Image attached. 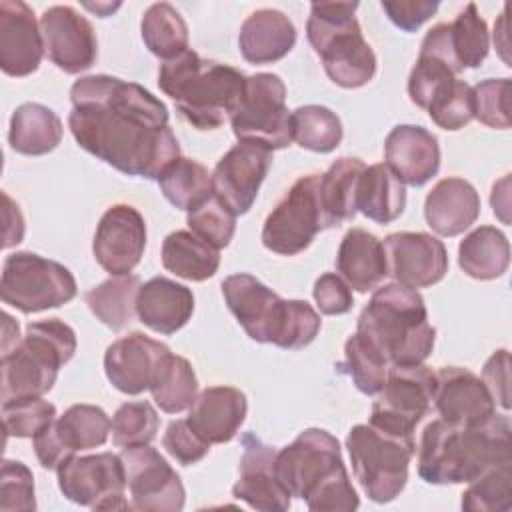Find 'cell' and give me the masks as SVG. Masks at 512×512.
Here are the masks:
<instances>
[{
  "label": "cell",
  "instance_id": "34",
  "mask_svg": "<svg viewBox=\"0 0 512 512\" xmlns=\"http://www.w3.org/2000/svg\"><path fill=\"white\" fill-rule=\"evenodd\" d=\"M160 258L168 272L190 282L212 278L220 266V250L190 230L170 232L162 242Z\"/></svg>",
  "mask_w": 512,
  "mask_h": 512
},
{
  "label": "cell",
  "instance_id": "33",
  "mask_svg": "<svg viewBox=\"0 0 512 512\" xmlns=\"http://www.w3.org/2000/svg\"><path fill=\"white\" fill-rule=\"evenodd\" d=\"M64 134L58 114L38 102L20 104L10 118L8 144L24 156H44L52 152Z\"/></svg>",
  "mask_w": 512,
  "mask_h": 512
},
{
  "label": "cell",
  "instance_id": "41",
  "mask_svg": "<svg viewBox=\"0 0 512 512\" xmlns=\"http://www.w3.org/2000/svg\"><path fill=\"white\" fill-rule=\"evenodd\" d=\"M342 122L338 114L320 104L298 106L292 112V140L318 154H328L342 142Z\"/></svg>",
  "mask_w": 512,
  "mask_h": 512
},
{
  "label": "cell",
  "instance_id": "40",
  "mask_svg": "<svg viewBox=\"0 0 512 512\" xmlns=\"http://www.w3.org/2000/svg\"><path fill=\"white\" fill-rule=\"evenodd\" d=\"M140 34L144 46L164 62L188 50V26L168 2L148 6L140 22Z\"/></svg>",
  "mask_w": 512,
  "mask_h": 512
},
{
  "label": "cell",
  "instance_id": "18",
  "mask_svg": "<svg viewBox=\"0 0 512 512\" xmlns=\"http://www.w3.org/2000/svg\"><path fill=\"white\" fill-rule=\"evenodd\" d=\"M146 250V220L130 204H112L98 220L92 254L110 276L130 274Z\"/></svg>",
  "mask_w": 512,
  "mask_h": 512
},
{
  "label": "cell",
  "instance_id": "31",
  "mask_svg": "<svg viewBox=\"0 0 512 512\" xmlns=\"http://www.w3.org/2000/svg\"><path fill=\"white\" fill-rule=\"evenodd\" d=\"M338 276L356 292L366 294L388 276V262L382 240L364 228H350L336 252Z\"/></svg>",
  "mask_w": 512,
  "mask_h": 512
},
{
  "label": "cell",
  "instance_id": "45",
  "mask_svg": "<svg viewBox=\"0 0 512 512\" xmlns=\"http://www.w3.org/2000/svg\"><path fill=\"white\" fill-rule=\"evenodd\" d=\"M54 418L56 406L44 398L2 402V426L6 438H34Z\"/></svg>",
  "mask_w": 512,
  "mask_h": 512
},
{
  "label": "cell",
  "instance_id": "23",
  "mask_svg": "<svg viewBox=\"0 0 512 512\" xmlns=\"http://www.w3.org/2000/svg\"><path fill=\"white\" fill-rule=\"evenodd\" d=\"M44 40L34 10L22 0L0 2V68L6 76L24 78L38 70Z\"/></svg>",
  "mask_w": 512,
  "mask_h": 512
},
{
  "label": "cell",
  "instance_id": "44",
  "mask_svg": "<svg viewBox=\"0 0 512 512\" xmlns=\"http://www.w3.org/2000/svg\"><path fill=\"white\" fill-rule=\"evenodd\" d=\"M160 426L158 412L150 402H126L112 416V442L118 448L150 444Z\"/></svg>",
  "mask_w": 512,
  "mask_h": 512
},
{
  "label": "cell",
  "instance_id": "51",
  "mask_svg": "<svg viewBox=\"0 0 512 512\" xmlns=\"http://www.w3.org/2000/svg\"><path fill=\"white\" fill-rule=\"evenodd\" d=\"M162 446L166 452L182 466H192L200 462L212 444H208L190 424L186 418L172 420L164 432Z\"/></svg>",
  "mask_w": 512,
  "mask_h": 512
},
{
  "label": "cell",
  "instance_id": "17",
  "mask_svg": "<svg viewBox=\"0 0 512 512\" xmlns=\"http://www.w3.org/2000/svg\"><path fill=\"white\" fill-rule=\"evenodd\" d=\"M40 32L46 56L62 72L80 74L96 62V32L76 8L64 4L46 8L40 16Z\"/></svg>",
  "mask_w": 512,
  "mask_h": 512
},
{
  "label": "cell",
  "instance_id": "8",
  "mask_svg": "<svg viewBox=\"0 0 512 512\" xmlns=\"http://www.w3.org/2000/svg\"><path fill=\"white\" fill-rule=\"evenodd\" d=\"M76 346V332L60 318L30 322L16 348L2 354V402L48 394Z\"/></svg>",
  "mask_w": 512,
  "mask_h": 512
},
{
  "label": "cell",
  "instance_id": "35",
  "mask_svg": "<svg viewBox=\"0 0 512 512\" xmlns=\"http://www.w3.org/2000/svg\"><path fill=\"white\" fill-rule=\"evenodd\" d=\"M356 206L368 220L390 224L406 208V188L384 162L366 166L358 182Z\"/></svg>",
  "mask_w": 512,
  "mask_h": 512
},
{
  "label": "cell",
  "instance_id": "48",
  "mask_svg": "<svg viewBox=\"0 0 512 512\" xmlns=\"http://www.w3.org/2000/svg\"><path fill=\"white\" fill-rule=\"evenodd\" d=\"M426 112L442 130L456 132L464 128L474 118L472 86L456 78L428 104Z\"/></svg>",
  "mask_w": 512,
  "mask_h": 512
},
{
  "label": "cell",
  "instance_id": "6",
  "mask_svg": "<svg viewBox=\"0 0 512 512\" xmlns=\"http://www.w3.org/2000/svg\"><path fill=\"white\" fill-rule=\"evenodd\" d=\"M246 76L194 50L166 60L158 68V86L172 98L180 116L198 130H216L234 112Z\"/></svg>",
  "mask_w": 512,
  "mask_h": 512
},
{
  "label": "cell",
  "instance_id": "16",
  "mask_svg": "<svg viewBox=\"0 0 512 512\" xmlns=\"http://www.w3.org/2000/svg\"><path fill=\"white\" fill-rule=\"evenodd\" d=\"M112 432V420L94 404H72L32 438L42 468L56 470L64 460L82 450L102 446Z\"/></svg>",
  "mask_w": 512,
  "mask_h": 512
},
{
  "label": "cell",
  "instance_id": "21",
  "mask_svg": "<svg viewBox=\"0 0 512 512\" xmlns=\"http://www.w3.org/2000/svg\"><path fill=\"white\" fill-rule=\"evenodd\" d=\"M242 448L244 452L238 462V480L232 486V496L260 512L288 510L292 496L274 472L276 448L254 434L242 436Z\"/></svg>",
  "mask_w": 512,
  "mask_h": 512
},
{
  "label": "cell",
  "instance_id": "10",
  "mask_svg": "<svg viewBox=\"0 0 512 512\" xmlns=\"http://www.w3.org/2000/svg\"><path fill=\"white\" fill-rule=\"evenodd\" d=\"M76 292L74 274L56 260L34 252H14L2 264L0 298L22 314L68 304Z\"/></svg>",
  "mask_w": 512,
  "mask_h": 512
},
{
  "label": "cell",
  "instance_id": "9",
  "mask_svg": "<svg viewBox=\"0 0 512 512\" xmlns=\"http://www.w3.org/2000/svg\"><path fill=\"white\" fill-rule=\"evenodd\" d=\"M352 472L362 492L376 504L392 502L408 482L416 454L414 436H400L372 424H356L346 436Z\"/></svg>",
  "mask_w": 512,
  "mask_h": 512
},
{
  "label": "cell",
  "instance_id": "22",
  "mask_svg": "<svg viewBox=\"0 0 512 512\" xmlns=\"http://www.w3.org/2000/svg\"><path fill=\"white\" fill-rule=\"evenodd\" d=\"M420 46L446 60L460 74L464 68H478L486 60L490 34L476 4L468 2L452 22L432 26Z\"/></svg>",
  "mask_w": 512,
  "mask_h": 512
},
{
  "label": "cell",
  "instance_id": "30",
  "mask_svg": "<svg viewBox=\"0 0 512 512\" xmlns=\"http://www.w3.org/2000/svg\"><path fill=\"white\" fill-rule=\"evenodd\" d=\"M296 44L292 20L276 8H258L240 26L238 48L250 64H272L282 60Z\"/></svg>",
  "mask_w": 512,
  "mask_h": 512
},
{
  "label": "cell",
  "instance_id": "13",
  "mask_svg": "<svg viewBox=\"0 0 512 512\" xmlns=\"http://www.w3.org/2000/svg\"><path fill=\"white\" fill-rule=\"evenodd\" d=\"M318 180L320 174L300 176L272 208L260 234L264 248L280 256H296L312 244L320 230H324Z\"/></svg>",
  "mask_w": 512,
  "mask_h": 512
},
{
  "label": "cell",
  "instance_id": "56",
  "mask_svg": "<svg viewBox=\"0 0 512 512\" xmlns=\"http://www.w3.org/2000/svg\"><path fill=\"white\" fill-rule=\"evenodd\" d=\"M508 182H510V174H506L502 180L494 182L492 186V194H490V204H492V210L494 214L504 222L508 224Z\"/></svg>",
  "mask_w": 512,
  "mask_h": 512
},
{
  "label": "cell",
  "instance_id": "28",
  "mask_svg": "<svg viewBox=\"0 0 512 512\" xmlns=\"http://www.w3.org/2000/svg\"><path fill=\"white\" fill-rule=\"evenodd\" d=\"M194 312V294L188 286L166 276H154L140 284L136 296L138 320L156 334H176Z\"/></svg>",
  "mask_w": 512,
  "mask_h": 512
},
{
  "label": "cell",
  "instance_id": "54",
  "mask_svg": "<svg viewBox=\"0 0 512 512\" xmlns=\"http://www.w3.org/2000/svg\"><path fill=\"white\" fill-rule=\"evenodd\" d=\"M482 382L488 388L492 400L502 410L510 408V352L500 348L492 352L482 368Z\"/></svg>",
  "mask_w": 512,
  "mask_h": 512
},
{
  "label": "cell",
  "instance_id": "24",
  "mask_svg": "<svg viewBox=\"0 0 512 512\" xmlns=\"http://www.w3.org/2000/svg\"><path fill=\"white\" fill-rule=\"evenodd\" d=\"M170 348L144 332H130L114 340L104 352V372L108 382L122 394L136 396L150 388L158 362Z\"/></svg>",
  "mask_w": 512,
  "mask_h": 512
},
{
  "label": "cell",
  "instance_id": "25",
  "mask_svg": "<svg viewBox=\"0 0 512 512\" xmlns=\"http://www.w3.org/2000/svg\"><path fill=\"white\" fill-rule=\"evenodd\" d=\"M436 374L432 406L450 424H478L496 414V404L482 378L462 366H442Z\"/></svg>",
  "mask_w": 512,
  "mask_h": 512
},
{
  "label": "cell",
  "instance_id": "38",
  "mask_svg": "<svg viewBox=\"0 0 512 512\" xmlns=\"http://www.w3.org/2000/svg\"><path fill=\"white\" fill-rule=\"evenodd\" d=\"M140 278L136 274L110 276L84 294L90 312L110 330L126 328L136 316V296Z\"/></svg>",
  "mask_w": 512,
  "mask_h": 512
},
{
  "label": "cell",
  "instance_id": "20",
  "mask_svg": "<svg viewBox=\"0 0 512 512\" xmlns=\"http://www.w3.org/2000/svg\"><path fill=\"white\" fill-rule=\"evenodd\" d=\"M388 274L408 288L438 284L448 272V252L442 240L426 232H394L384 238Z\"/></svg>",
  "mask_w": 512,
  "mask_h": 512
},
{
  "label": "cell",
  "instance_id": "49",
  "mask_svg": "<svg viewBox=\"0 0 512 512\" xmlns=\"http://www.w3.org/2000/svg\"><path fill=\"white\" fill-rule=\"evenodd\" d=\"M510 80L486 78L472 88L474 118L490 128L508 130L510 120Z\"/></svg>",
  "mask_w": 512,
  "mask_h": 512
},
{
  "label": "cell",
  "instance_id": "4",
  "mask_svg": "<svg viewBox=\"0 0 512 512\" xmlns=\"http://www.w3.org/2000/svg\"><path fill=\"white\" fill-rule=\"evenodd\" d=\"M356 334L364 338L388 366L422 364L434 348L436 328L428 320L418 290L398 282L378 286L358 316Z\"/></svg>",
  "mask_w": 512,
  "mask_h": 512
},
{
  "label": "cell",
  "instance_id": "14",
  "mask_svg": "<svg viewBox=\"0 0 512 512\" xmlns=\"http://www.w3.org/2000/svg\"><path fill=\"white\" fill-rule=\"evenodd\" d=\"M56 476L60 492L74 504L92 510H130L126 470L118 454L70 456L56 468Z\"/></svg>",
  "mask_w": 512,
  "mask_h": 512
},
{
  "label": "cell",
  "instance_id": "1",
  "mask_svg": "<svg viewBox=\"0 0 512 512\" xmlns=\"http://www.w3.org/2000/svg\"><path fill=\"white\" fill-rule=\"evenodd\" d=\"M70 102L68 128L76 144L126 176L158 180L180 156L166 104L136 82L82 76L70 88Z\"/></svg>",
  "mask_w": 512,
  "mask_h": 512
},
{
  "label": "cell",
  "instance_id": "32",
  "mask_svg": "<svg viewBox=\"0 0 512 512\" xmlns=\"http://www.w3.org/2000/svg\"><path fill=\"white\" fill-rule=\"evenodd\" d=\"M366 164L360 158H338L318 180V202L322 212V228H336L350 222L356 212L358 182Z\"/></svg>",
  "mask_w": 512,
  "mask_h": 512
},
{
  "label": "cell",
  "instance_id": "11",
  "mask_svg": "<svg viewBox=\"0 0 512 512\" xmlns=\"http://www.w3.org/2000/svg\"><path fill=\"white\" fill-rule=\"evenodd\" d=\"M238 142L282 150L292 142V112L286 106V84L278 74L246 76L242 96L230 114Z\"/></svg>",
  "mask_w": 512,
  "mask_h": 512
},
{
  "label": "cell",
  "instance_id": "55",
  "mask_svg": "<svg viewBox=\"0 0 512 512\" xmlns=\"http://www.w3.org/2000/svg\"><path fill=\"white\" fill-rule=\"evenodd\" d=\"M2 218H4V248H12L16 244L22 242L24 238V216L18 208V204L6 194L2 192Z\"/></svg>",
  "mask_w": 512,
  "mask_h": 512
},
{
  "label": "cell",
  "instance_id": "2",
  "mask_svg": "<svg viewBox=\"0 0 512 512\" xmlns=\"http://www.w3.org/2000/svg\"><path fill=\"white\" fill-rule=\"evenodd\" d=\"M510 420L492 414L478 424L428 422L418 446V476L428 484H468L486 470L512 462Z\"/></svg>",
  "mask_w": 512,
  "mask_h": 512
},
{
  "label": "cell",
  "instance_id": "43",
  "mask_svg": "<svg viewBox=\"0 0 512 512\" xmlns=\"http://www.w3.org/2000/svg\"><path fill=\"white\" fill-rule=\"evenodd\" d=\"M344 366L354 382V386L366 394L376 396L386 380L388 362L356 332L344 344Z\"/></svg>",
  "mask_w": 512,
  "mask_h": 512
},
{
  "label": "cell",
  "instance_id": "37",
  "mask_svg": "<svg viewBox=\"0 0 512 512\" xmlns=\"http://www.w3.org/2000/svg\"><path fill=\"white\" fill-rule=\"evenodd\" d=\"M148 390L162 412L180 414L194 404L198 396V378L184 356L168 352L158 362Z\"/></svg>",
  "mask_w": 512,
  "mask_h": 512
},
{
  "label": "cell",
  "instance_id": "7",
  "mask_svg": "<svg viewBox=\"0 0 512 512\" xmlns=\"http://www.w3.org/2000/svg\"><path fill=\"white\" fill-rule=\"evenodd\" d=\"M358 2H312L306 36L326 76L340 88L366 86L376 74V54L356 20Z\"/></svg>",
  "mask_w": 512,
  "mask_h": 512
},
{
  "label": "cell",
  "instance_id": "47",
  "mask_svg": "<svg viewBox=\"0 0 512 512\" xmlns=\"http://www.w3.org/2000/svg\"><path fill=\"white\" fill-rule=\"evenodd\" d=\"M456 76L458 74L442 58L420 52L408 76V96L416 106L426 110L428 104L456 80Z\"/></svg>",
  "mask_w": 512,
  "mask_h": 512
},
{
  "label": "cell",
  "instance_id": "29",
  "mask_svg": "<svg viewBox=\"0 0 512 512\" xmlns=\"http://www.w3.org/2000/svg\"><path fill=\"white\" fill-rule=\"evenodd\" d=\"M480 214V194L476 188L458 176L438 180L426 196V224L440 236L452 238L468 230Z\"/></svg>",
  "mask_w": 512,
  "mask_h": 512
},
{
  "label": "cell",
  "instance_id": "42",
  "mask_svg": "<svg viewBox=\"0 0 512 512\" xmlns=\"http://www.w3.org/2000/svg\"><path fill=\"white\" fill-rule=\"evenodd\" d=\"M512 462L498 464L462 492V510L468 512H510L512 510Z\"/></svg>",
  "mask_w": 512,
  "mask_h": 512
},
{
  "label": "cell",
  "instance_id": "53",
  "mask_svg": "<svg viewBox=\"0 0 512 512\" xmlns=\"http://www.w3.org/2000/svg\"><path fill=\"white\" fill-rule=\"evenodd\" d=\"M388 20L402 32H416L438 10V2L430 0H382L380 2Z\"/></svg>",
  "mask_w": 512,
  "mask_h": 512
},
{
  "label": "cell",
  "instance_id": "12",
  "mask_svg": "<svg viewBox=\"0 0 512 512\" xmlns=\"http://www.w3.org/2000/svg\"><path fill=\"white\" fill-rule=\"evenodd\" d=\"M436 374L424 362L414 366H390L382 390L372 404L368 424L412 436L420 420L432 410Z\"/></svg>",
  "mask_w": 512,
  "mask_h": 512
},
{
  "label": "cell",
  "instance_id": "50",
  "mask_svg": "<svg viewBox=\"0 0 512 512\" xmlns=\"http://www.w3.org/2000/svg\"><path fill=\"white\" fill-rule=\"evenodd\" d=\"M0 510L2 512H34V476L20 460H2L0 474Z\"/></svg>",
  "mask_w": 512,
  "mask_h": 512
},
{
  "label": "cell",
  "instance_id": "52",
  "mask_svg": "<svg viewBox=\"0 0 512 512\" xmlns=\"http://www.w3.org/2000/svg\"><path fill=\"white\" fill-rule=\"evenodd\" d=\"M314 302L318 310L326 316H340L352 310L354 298H352V288L336 274V272H326L322 274L312 288Z\"/></svg>",
  "mask_w": 512,
  "mask_h": 512
},
{
  "label": "cell",
  "instance_id": "26",
  "mask_svg": "<svg viewBox=\"0 0 512 512\" xmlns=\"http://www.w3.org/2000/svg\"><path fill=\"white\" fill-rule=\"evenodd\" d=\"M384 160L402 184L424 186L440 168L438 138L422 126L398 124L384 140Z\"/></svg>",
  "mask_w": 512,
  "mask_h": 512
},
{
  "label": "cell",
  "instance_id": "39",
  "mask_svg": "<svg viewBox=\"0 0 512 512\" xmlns=\"http://www.w3.org/2000/svg\"><path fill=\"white\" fill-rule=\"evenodd\" d=\"M160 192L178 210L190 212L212 196V174L204 164L178 156L158 178Z\"/></svg>",
  "mask_w": 512,
  "mask_h": 512
},
{
  "label": "cell",
  "instance_id": "46",
  "mask_svg": "<svg viewBox=\"0 0 512 512\" xmlns=\"http://www.w3.org/2000/svg\"><path fill=\"white\" fill-rule=\"evenodd\" d=\"M190 232L214 248H226L236 232V216L214 194L186 214Z\"/></svg>",
  "mask_w": 512,
  "mask_h": 512
},
{
  "label": "cell",
  "instance_id": "19",
  "mask_svg": "<svg viewBox=\"0 0 512 512\" xmlns=\"http://www.w3.org/2000/svg\"><path fill=\"white\" fill-rule=\"evenodd\" d=\"M272 166V150L238 142L218 162L212 172V194L232 210L234 216L246 214Z\"/></svg>",
  "mask_w": 512,
  "mask_h": 512
},
{
  "label": "cell",
  "instance_id": "36",
  "mask_svg": "<svg viewBox=\"0 0 512 512\" xmlns=\"http://www.w3.org/2000/svg\"><path fill=\"white\" fill-rule=\"evenodd\" d=\"M510 264V244L496 226H478L458 246V266L474 280L500 278Z\"/></svg>",
  "mask_w": 512,
  "mask_h": 512
},
{
  "label": "cell",
  "instance_id": "15",
  "mask_svg": "<svg viewBox=\"0 0 512 512\" xmlns=\"http://www.w3.org/2000/svg\"><path fill=\"white\" fill-rule=\"evenodd\" d=\"M120 458L126 470L130 510L178 512L184 508V484L156 448L150 444L122 448Z\"/></svg>",
  "mask_w": 512,
  "mask_h": 512
},
{
  "label": "cell",
  "instance_id": "3",
  "mask_svg": "<svg viewBox=\"0 0 512 512\" xmlns=\"http://www.w3.org/2000/svg\"><path fill=\"white\" fill-rule=\"evenodd\" d=\"M274 472L290 496L312 512H352L360 506L336 436L322 428L302 430L276 450Z\"/></svg>",
  "mask_w": 512,
  "mask_h": 512
},
{
  "label": "cell",
  "instance_id": "5",
  "mask_svg": "<svg viewBox=\"0 0 512 512\" xmlns=\"http://www.w3.org/2000/svg\"><path fill=\"white\" fill-rule=\"evenodd\" d=\"M222 296L248 338L284 350H300L314 342L322 320L306 300H284L252 274L222 280Z\"/></svg>",
  "mask_w": 512,
  "mask_h": 512
},
{
  "label": "cell",
  "instance_id": "58",
  "mask_svg": "<svg viewBox=\"0 0 512 512\" xmlns=\"http://www.w3.org/2000/svg\"><path fill=\"white\" fill-rule=\"evenodd\" d=\"M88 10L96 12L100 18H106L110 12H114L116 8H120V4H84Z\"/></svg>",
  "mask_w": 512,
  "mask_h": 512
},
{
  "label": "cell",
  "instance_id": "27",
  "mask_svg": "<svg viewBox=\"0 0 512 512\" xmlns=\"http://www.w3.org/2000/svg\"><path fill=\"white\" fill-rule=\"evenodd\" d=\"M246 394L234 386H208L188 408V424L208 442H230L246 420Z\"/></svg>",
  "mask_w": 512,
  "mask_h": 512
},
{
  "label": "cell",
  "instance_id": "57",
  "mask_svg": "<svg viewBox=\"0 0 512 512\" xmlns=\"http://www.w3.org/2000/svg\"><path fill=\"white\" fill-rule=\"evenodd\" d=\"M20 328L18 322L4 312L2 314V354H8L12 348H16V344L20 342Z\"/></svg>",
  "mask_w": 512,
  "mask_h": 512
}]
</instances>
